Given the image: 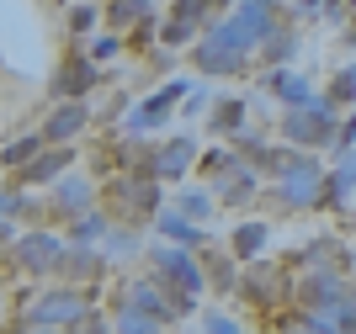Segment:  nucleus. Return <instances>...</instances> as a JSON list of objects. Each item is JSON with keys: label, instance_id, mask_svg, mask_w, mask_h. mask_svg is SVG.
<instances>
[{"label": "nucleus", "instance_id": "obj_1", "mask_svg": "<svg viewBox=\"0 0 356 334\" xmlns=\"http://www.w3.org/2000/svg\"><path fill=\"white\" fill-rule=\"evenodd\" d=\"M218 32H223L234 48H245V53H250L255 37H266V32H271V0H250V6H239V11L229 16Z\"/></svg>", "mask_w": 356, "mask_h": 334}, {"label": "nucleus", "instance_id": "obj_2", "mask_svg": "<svg viewBox=\"0 0 356 334\" xmlns=\"http://www.w3.org/2000/svg\"><path fill=\"white\" fill-rule=\"evenodd\" d=\"M330 106L325 101H314V106H298L293 117H287V138L293 144H330Z\"/></svg>", "mask_w": 356, "mask_h": 334}, {"label": "nucleus", "instance_id": "obj_3", "mask_svg": "<svg viewBox=\"0 0 356 334\" xmlns=\"http://www.w3.org/2000/svg\"><path fill=\"white\" fill-rule=\"evenodd\" d=\"M197 64H202L208 74H234L239 64H245V48H234L229 37H223V32H213L208 43L197 48Z\"/></svg>", "mask_w": 356, "mask_h": 334}, {"label": "nucleus", "instance_id": "obj_4", "mask_svg": "<svg viewBox=\"0 0 356 334\" xmlns=\"http://www.w3.org/2000/svg\"><path fill=\"white\" fill-rule=\"evenodd\" d=\"M154 260H160V271L176 281L186 297H197V292H202V271L192 265V255H181V249H154Z\"/></svg>", "mask_w": 356, "mask_h": 334}, {"label": "nucleus", "instance_id": "obj_5", "mask_svg": "<svg viewBox=\"0 0 356 334\" xmlns=\"http://www.w3.org/2000/svg\"><path fill=\"white\" fill-rule=\"evenodd\" d=\"M325 202V191H319V165H303L298 175L282 181V207H314Z\"/></svg>", "mask_w": 356, "mask_h": 334}, {"label": "nucleus", "instance_id": "obj_6", "mask_svg": "<svg viewBox=\"0 0 356 334\" xmlns=\"http://www.w3.org/2000/svg\"><path fill=\"white\" fill-rule=\"evenodd\" d=\"M32 319L38 324H74V319H86V308H80V297H70V292H48L43 303L32 308Z\"/></svg>", "mask_w": 356, "mask_h": 334}, {"label": "nucleus", "instance_id": "obj_7", "mask_svg": "<svg viewBox=\"0 0 356 334\" xmlns=\"http://www.w3.org/2000/svg\"><path fill=\"white\" fill-rule=\"evenodd\" d=\"M181 96H186V80H176V85H165L160 96H149V101H144V106L134 112V122H128V128H134V133L154 128V122H160V117L170 112V101H181Z\"/></svg>", "mask_w": 356, "mask_h": 334}, {"label": "nucleus", "instance_id": "obj_8", "mask_svg": "<svg viewBox=\"0 0 356 334\" xmlns=\"http://www.w3.org/2000/svg\"><path fill=\"white\" fill-rule=\"evenodd\" d=\"M59 239H48V233H32V239H22V265L27 271H48V265H59Z\"/></svg>", "mask_w": 356, "mask_h": 334}, {"label": "nucleus", "instance_id": "obj_9", "mask_svg": "<svg viewBox=\"0 0 356 334\" xmlns=\"http://www.w3.org/2000/svg\"><path fill=\"white\" fill-rule=\"evenodd\" d=\"M213 11V0H176V22H170V43H181V37H192L197 22Z\"/></svg>", "mask_w": 356, "mask_h": 334}, {"label": "nucleus", "instance_id": "obj_10", "mask_svg": "<svg viewBox=\"0 0 356 334\" xmlns=\"http://www.w3.org/2000/svg\"><path fill=\"white\" fill-rule=\"evenodd\" d=\"M90 80H96V64L74 58V64H64V69H59V80H54V96H80Z\"/></svg>", "mask_w": 356, "mask_h": 334}, {"label": "nucleus", "instance_id": "obj_11", "mask_svg": "<svg viewBox=\"0 0 356 334\" xmlns=\"http://www.w3.org/2000/svg\"><path fill=\"white\" fill-rule=\"evenodd\" d=\"M186 165H192V144H186V138H176V144H165L160 154H154V170H160L165 181H176Z\"/></svg>", "mask_w": 356, "mask_h": 334}, {"label": "nucleus", "instance_id": "obj_12", "mask_svg": "<svg viewBox=\"0 0 356 334\" xmlns=\"http://www.w3.org/2000/svg\"><path fill=\"white\" fill-rule=\"evenodd\" d=\"M80 128H86V106H80V101H64L59 112H54V122H48V138H59V144H64V138H74Z\"/></svg>", "mask_w": 356, "mask_h": 334}, {"label": "nucleus", "instance_id": "obj_13", "mask_svg": "<svg viewBox=\"0 0 356 334\" xmlns=\"http://www.w3.org/2000/svg\"><path fill=\"white\" fill-rule=\"evenodd\" d=\"M271 90L282 96V101H293V112L298 106H314V96H309V85L298 80V74H271Z\"/></svg>", "mask_w": 356, "mask_h": 334}, {"label": "nucleus", "instance_id": "obj_14", "mask_svg": "<svg viewBox=\"0 0 356 334\" xmlns=\"http://www.w3.org/2000/svg\"><path fill=\"white\" fill-rule=\"evenodd\" d=\"M64 165H70V154H64V149H59V154H38V160L27 165V181H54Z\"/></svg>", "mask_w": 356, "mask_h": 334}, {"label": "nucleus", "instance_id": "obj_15", "mask_svg": "<svg viewBox=\"0 0 356 334\" xmlns=\"http://www.w3.org/2000/svg\"><path fill=\"white\" fill-rule=\"evenodd\" d=\"M351 186H356V154H351V160H341V170H335V181H330V191H325V202L335 207Z\"/></svg>", "mask_w": 356, "mask_h": 334}, {"label": "nucleus", "instance_id": "obj_16", "mask_svg": "<svg viewBox=\"0 0 356 334\" xmlns=\"http://www.w3.org/2000/svg\"><path fill=\"white\" fill-rule=\"evenodd\" d=\"M118 334H160V319H149V313H138V308H122Z\"/></svg>", "mask_w": 356, "mask_h": 334}, {"label": "nucleus", "instance_id": "obj_17", "mask_svg": "<svg viewBox=\"0 0 356 334\" xmlns=\"http://www.w3.org/2000/svg\"><path fill=\"white\" fill-rule=\"evenodd\" d=\"M160 233H165V239H181V244H202V233H197L186 218H176V212H165V218H160Z\"/></svg>", "mask_w": 356, "mask_h": 334}, {"label": "nucleus", "instance_id": "obj_18", "mask_svg": "<svg viewBox=\"0 0 356 334\" xmlns=\"http://www.w3.org/2000/svg\"><path fill=\"white\" fill-rule=\"evenodd\" d=\"M234 249L239 255H261V249H266V228H261V223H245V228L234 233Z\"/></svg>", "mask_w": 356, "mask_h": 334}, {"label": "nucleus", "instance_id": "obj_19", "mask_svg": "<svg viewBox=\"0 0 356 334\" xmlns=\"http://www.w3.org/2000/svg\"><path fill=\"white\" fill-rule=\"evenodd\" d=\"M59 202H64V212H86V181H64Z\"/></svg>", "mask_w": 356, "mask_h": 334}, {"label": "nucleus", "instance_id": "obj_20", "mask_svg": "<svg viewBox=\"0 0 356 334\" xmlns=\"http://www.w3.org/2000/svg\"><path fill=\"white\" fill-rule=\"evenodd\" d=\"M218 128L223 133H239V128H245V106H239V101H223L218 106Z\"/></svg>", "mask_w": 356, "mask_h": 334}, {"label": "nucleus", "instance_id": "obj_21", "mask_svg": "<svg viewBox=\"0 0 356 334\" xmlns=\"http://www.w3.org/2000/svg\"><path fill=\"white\" fill-rule=\"evenodd\" d=\"M22 160H38V138H22V144L6 149V165H22Z\"/></svg>", "mask_w": 356, "mask_h": 334}, {"label": "nucleus", "instance_id": "obj_22", "mask_svg": "<svg viewBox=\"0 0 356 334\" xmlns=\"http://www.w3.org/2000/svg\"><path fill=\"white\" fill-rule=\"evenodd\" d=\"M181 212H186V218H208L213 207H208V197H181Z\"/></svg>", "mask_w": 356, "mask_h": 334}, {"label": "nucleus", "instance_id": "obj_23", "mask_svg": "<svg viewBox=\"0 0 356 334\" xmlns=\"http://www.w3.org/2000/svg\"><path fill=\"white\" fill-rule=\"evenodd\" d=\"M102 228H106L102 218H80V228H74V239H80V244H86V239H102Z\"/></svg>", "mask_w": 356, "mask_h": 334}, {"label": "nucleus", "instance_id": "obj_24", "mask_svg": "<svg viewBox=\"0 0 356 334\" xmlns=\"http://www.w3.org/2000/svg\"><path fill=\"white\" fill-rule=\"evenodd\" d=\"M144 11H149L144 0H118V11H112V16H118V22H134V16H144Z\"/></svg>", "mask_w": 356, "mask_h": 334}, {"label": "nucleus", "instance_id": "obj_25", "mask_svg": "<svg viewBox=\"0 0 356 334\" xmlns=\"http://www.w3.org/2000/svg\"><path fill=\"white\" fill-rule=\"evenodd\" d=\"M74 334H106V319H90L86 313V319H74Z\"/></svg>", "mask_w": 356, "mask_h": 334}, {"label": "nucleus", "instance_id": "obj_26", "mask_svg": "<svg viewBox=\"0 0 356 334\" xmlns=\"http://www.w3.org/2000/svg\"><path fill=\"white\" fill-rule=\"evenodd\" d=\"M341 329L356 334V297H346V303H341Z\"/></svg>", "mask_w": 356, "mask_h": 334}, {"label": "nucleus", "instance_id": "obj_27", "mask_svg": "<svg viewBox=\"0 0 356 334\" xmlns=\"http://www.w3.org/2000/svg\"><path fill=\"white\" fill-rule=\"evenodd\" d=\"M208 334H239V329L223 319V313H208Z\"/></svg>", "mask_w": 356, "mask_h": 334}, {"label": "nucleus", "instance_id": "obj_28", "mask_svg": "<svg viewBox=\"0 0 356 334\" xmlns=\"http://www.w3.org/2000/svg\"><path fill=\"white\" fill-rule=\"evenodd\" d=\"M335 96H341V101H346V96H351V101H356V74H351V69L341 74V85H335Z\"/></svg>", "mask_w": 356, "mask_h": 334}, {"label": "nucleus", "instance_id": "obj_29", "mask_svg": "<svg viewBox=\"0 0 356 334\" xmlns=\"http://www.w3.org/2000/svg\"><path fill=\"white\" fill-rule=\"evenodd\" d=\"M16 207H22V202H11V197H0V212H16Z\"/></svg>", "mask_w": 356, "mask_h": 334}, {"label": "nucleus", "instance_id": "obj_30", "mask_svg": "<svg viewBox=\"0 0 356 334\" xmlns=\"http://www.w3.org/2000/svg\"><path fill=\"white\" fill-rule=\"evenodd\" d=\"M298 334H314V324H309V329H298Z\"/></svg>", "mask_w": 356, "mask_h": 334}]
</instances>
